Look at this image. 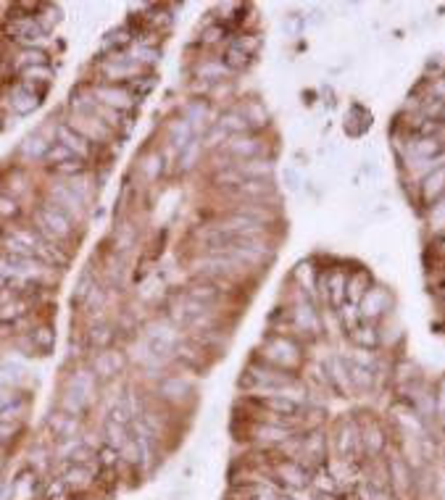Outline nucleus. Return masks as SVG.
<instances>
[{
  "label": "nucleus",
  "mask_w": 445,
  "mask_h": 500,
  "mask_svg": "<svg viewBox=\"0 0 445 500\" xmlns=\"http://www.w3.org/2000/svg\"><path fill=\"white\" fill-rule=\"evenodd\" d=\"M32 218H34V229H37L50 245H66L69 239L74 237V221L66 216V214H61L55 206H50L48 200L34 208Z\"/></svg>",
  "instance_id": "nucleus-1"
},
{
  "label": "nucleus",
  "mask_w": 445,
  "mask_h": 500,
  "mask_svg": "<svg viewBox=\"0 0 445 500\" xmlns=\"http://www.w3.org/2000/svg\"><path fill=\"white\" fill-rule=\"evenodd\" d=\"M248 382L250 387H259V390H266L269 392H277L282 390V387H290L295 384V377L293 374H287L285 369H277V366H269V363H250L248 369H245V377H242V384Z\"/></svg>",
  "instance_id": "nucleus-2"
},
{
  "label": "nucleus",
  "mask_w": 445,
  "mask_h": 500,
  "mask_svg": "<svg viewBox=\"0 0 445 500\" xmlns=\"http://www.w3.org/2000/svg\"><path fill=\"white\" fill-rule=\"evenodd\" d=\"M263 361L269 366L277 369H295L301 363V345L293 338H285V335H272V338L263 342Z\"/></svg>",
  "instance_id": "nucleus-3"
},
{
  "label": "nucleus",
  "mask_w": 445,
  "mask_h": 500,
  "mask_svg": "<svg viewBox=\"0 0 445 500\" xmlns=\"http://www.w3.org/2000/svg\"><path fill=\"white\" fill-rule=\"evenodd\" d=\"M8 34L22 48H40L45 43V37H48V32L34 19V13H29V16H11Z\"/></svg>",
  "instance_id": "nucleus-4"
},
{
  "label": "nucleus",
  "mask_w": 445,
  "mask_h": 500,
  "mask_svg": "<svg viewBox=\"0 0 445 500\" xmlns=\"http://www.w3.org/2000/svg\"><path fill=\"white\" fill-rule=\"evenodd\" d=\"M142 74V66L132 64L127 53L121 50V53H111V58H106L103 64H100V76H103V82L106 85H119L121 82H132L135 76Z\"/></svg>",
  "instance_id": "nucleus-5"
},
{
  "label": "nucleus",
  "mask_w": 445,
  "mask_h": 500,
  "mask_svg": "<svg viewBox=\"0 0 445 500\" xmlns=\"http://www.w3.org/2000/svg\"><path fill=\"white\" fill-rule=\"evenodd\" d=\"M48 197H50L48 203L58 208L61 214H66V216L71 218V221H82V218H85L87 203L79 195H76V193L69 185H53L50 190H48Z\"/></svg>",
  "instance_id": "nucleus-6"
},
{
  "label": "nucleus",
  "mask_w": 445,
  "mask_h": 500,
  "mask_svg": "<svg viewBox=\"0 0 445 500\" xmlns=\"http://www.w3.org/2000/svg\"><path fill=\"white\" fill-rule=\"evenodd\" d=\"M93 98L98 100L100 106L119 111V113H124V111H132V109H135V103H137V98H135V95H132V92L124 88V85L119 88V85H106V82H100V85H95V88H93Z\"/></svg>",
  "instance_id": "nucleus-7"
},
{
  "label": "nucleus",
  "mask_w": 445,
  "mask_h": 500,
  "mask_svg": "<svg viewBox=\"0 0 445 500\" xmlns=\"http://www.w3.org/2000/svg\"><path fill=\"white\" fill-rule=\"evenodd\" d=\"M69 127L74 132H79V134H82L85 140L93 142V145H95V142H106L111 137V130L95 113H71V116H69Z\"/></svg>",
  "instance_id": "nucleus-8"
},
{
  "label": "nucleus",
  "mask_w": 445,
  "mask_h": 500,
  "mask_svg": "<svg viewBox=\"0 0 445 500\" xmlns=\"http://www.w3.org/2000/svg\"><path fill=\"white\" fill-rule=\"evenodd\" d=\"M27 411H29V401L16 387H3L0 390V422L16 424V422H22Z\"/></svg>",
  "instance_id": "nucleus-9"
},
{
  "label": "nucleus",
  "mask_w": 445,
  "mask_h": 500,
  "mask_svg": "<svg viewBox=\"0 0 445 500\" xmlns=\"http://www.w3.org/2000/svg\"><path fill=\"white\" fill-rule=\"evenodd\" d=\"M55 142L69 148V151L74 153L76 158H82V161H87V158L93 155V142L85 140V137H82L79 132L71 130L69 124H55Z\"/></svg>",
  "instance_id": "nucleus-10"
},
{
  "label": "nucleus",
  "mask_w": 445,
  "mask_h": 500,
  "mask_svg": "<svg viewBox=\"0 0 445 500\" xmlns=\"http://www.w3.org/2000/svg\"><path fill=\"white\" fill-rule=\"evenodd\" d=\"M261 151H263V142L253 134H235L229 137L227 142V153L232 158H240V161H250V158H259Z\"/></svg>",
  "instance_id": "nucleus-11"
},
{
  "label": "nucleus",
  "mask_w": 445,
  "mask_h": 500,
  "mask_svg": "<svg viewBox=\"0 0 445 500\" xmlns=\"http://www.w3.org/2000/svg\"><path fill=\"white\" fill-rule=\"evenodd\" d=\"M388 308H390V293L385 287H371L359 303V311L364 319H380Z\"/></svg>",
  "instance_id": "nucleus-12"
},
{
  "label": "nucleus",
  "mask_w": 445,
  "mask_h": 500,
  "mask_svg": "<svg viewBox=\"0 0 445 500\" xmlns=\"http://www.w3.org/2000/svg\"><path fill=\"white\" fill-rule=\"evenodd\" d=\"M40 98L43 95H37L34 90H29L27 85H13L11 92H8V106L13 109V113H19V116H27V113H32L37 106H40Z\"/></svg>",
  "instance_id": "nucleus-13"
},
{
  "label": "nucleus",
  "mask_w": 445,
  "mask_h": 500,
  "mask_svg": "<svg viewBox=\"0 0 445 500\" xmlns=\"http://www.w3.org/2000/svg\"><path fill=\"white\" fill-rule=\"evenodd\" d=\"M422 200L424 203H437L445 197V166H434L430 174L422 179Z\"/></svg>",
  "instance_id": "nucleus-14"
},
{
  "label": "nucleus",
  "mask_w": 445,
  "mask_h": 500,
  "mask_svg": "<svg viewBox=\"0 0 445 500\" xmlns=\"http://www.w3.org/2000/svg\"><path fill=\"white\" fill-rule=\"evenodd\" d=\"M198 79H203L208 85H219V82H224V76H232L235 71L224 64V58H206V61H200L196 69Z\"/></svg>",
  "instance_id": "nucleus-15"
},
{
  "label": "nucleus",
  "mask_w": 445,
  "mask_h": 500,
  "mask_svg": "<svg viewBox=\"0 0 445 500\" xmlns=\"http://www.w3.org/2000/svg\"><path fill=\"white\" fill-rule=\"evenodd\" d=\"M182 119L193 127L196 137H200V132H206V119H208V103L203 98H196L182 106Z\"/></svg>",
  "instance_id": "nucleus-16"
},
{
  "label": "nucleus",
  "mask_w": 445,
  "mask_h": 500,
  "mask_svg": "<svg viewBox=\"0 0 445 500\" xmlns=\"http://www.w3.org/2000/svg\"><path fill=\"white\" fill-rule=\"evenodd\" d=\"M90 479H93V471L87 466H79V464H71V461H66L61 466V482L69 489H85L90 485Z\"/></svg>",
  "instance_id": "nucleus-17"
},
{
  "label": "nucleus",
  "mask_w": 445,
  "mask_h": 500,
  "mask_svg": "<svg viewBox=\"0 0 445 500\" xmlns=\"http://www.w3.org/2000/svg\"><path fill=\"white\" fill-rule=\"evenodd\" d=\"M371 290V277L367 272H353L348 274V284H345V298L348 303H361V298Z\"/></svg>",
  "instance_id": "nucleus-18"
},
{
  "label": "nucleus",
  "mask_w": 445,
  "mask_h": 500,
  "mask_svg": "<svg viewBox=\"0 0 445 500\" xmlns=\"http://www.w3.org/2000/svg\"><path fill=\"white\" fill-rule=\"evenodd\" d=\"M121 366V356L119 353H114V350H100L95 363H93V374H95V380H111Z\"/></svg>",
  "instance_id": "nucleus-19"
},
{
  "label": "nucleus",
  "mask_w": 445,
  "mask_h": 500,
  "mask_svg": "<svg viewBox=\"0 0 445 500\" xmlns=\"http://www.w3.org/2000/svg\"><path fill=\"white\" fill-rule=\"evenodd\" d=\"M277 474L282 477L287 489H301L306 485V479H308L306 468L301 466V464H295V461H282V464L277 466Z\"/></svg>",
  "instance_id": "nucleus-20"
},
{
  "label": "nucleus",
  "mask_w": 445,
  "mask_h": 500,
  "mask_svg": "<svg viewBox=\"0 0 445 500\" xmlns=\"http://www.w3.org/2000/svg\"><path fill=\"white\" fill-rule=\"evenodd\" d=\"M290 429H285V424H256L253 426V437L259 440V443H266V445H277V443H285V440H290Z\"/></svg>",
  "instance_id": "nucleus-21"
},
{
  "label": "nucleus",
  "mask_w": 445,
  "mask_h": 500,
  "mask_svg": "<svg viewBox=\"0 0 445 500\" xmlns=\"http://www.w3.org/2000/svg\"><path fill=\"white\" fill-rule=\"evenodd\" d=\"M193 140H196V132H193V127H190L182 116H179V119H174L172 124H169V142H172L179 153L185 151Z\"/></svg>",
  "instance_id": "nucleus-22"
},
{
  "label": "nucleus",
  "mask_w": 445,
  "mask_h": 500,
  "mask_svg": "<svg viewBox=\"0 0 445 500\" xmlns=\"http://www.w3.org/2000/svg\"><path fill=\"white\" fill-rule=\"evenodd\" d=\"M50 145H53V142H48L43 134H32V137H27V140L19 145V155L27 158V161H37V158H45V155H48Z\"/></svg>",
  "instance_id": "nucleus-23"
},
{
  "label": "nucleus",
  "mask_w": 445,
  "mask_h": 500,
  "mask_svg": "<svg viewBox=\"0 0 445 500\" xmlns=\"http://www.w3.org/2000/svg\"><path fill=\"white\" fill-rule=\"evenodd\" d=\"M238 166V172L242 174V179H266V176H272V161H266V158H250V161H242V163H235Z\"/></svg>",
  "instance_id": "nucleus-24"
},
{
  "label": "nucleus",
  "mask_w": 445,
  "mask_h": 500,
  "mask_svg": "<svg viewBox=\"0 0 445 500\" xmlns=\"http://www.w3.org/2000/svg\"><path fill=\"white\" fill-rule=\"evenodd\" d=\"M290 316H293V324L298 326V329H303V332H308V335H316V332H319V319H316V311L308 303L295 305Z\"/></svg>",
  "instance_id": "nucleus-25"
},
{
  "label": "nucleus",
  "mask_w": 445,
  "mask_h": 500,
  "mask_svg": "<svg viewBox=\"0 0 445 500\" xmlns=\"http://www.w3.org/2000/svg\"><path fill=\"white\" fill-rule=\"evenodd\" d=\"M124 53H127V58H130L132 64H137V66H153L161 58V53H158L156 48H151V45H145V43L130 45V48H124Z\"/></svg>",
  "instance_id": "nucleus-26"
},
{
  "label": "nucleus",
  "mask_w": 445,
  "mask_h": 500,
  "mask_svg": "<svg viewBox=\"0 0 445 500\" xmlns=\"http://www.w3.org/2000/svg\"><path fill=\"white\" fill-rule=\"evenodd\" d=\"M103 435H106V445L116 447V450H121V447H124L132 440L130 426L119 424V422H111V419L106 422V426H103Z\"/></svg>",
  "instance_id": "nucleus-27"
},
{
  "label": "nucleus",
  "mask_w": 445,
  "mask_h": 500,
  "mask_svg": "<svg viewBox=\"0 0 445 500\" xmlns=\"http://www.w3.org/2000/svg\"><path fill=\"white\" fill-rule=\"evenodd\" d=\"M50 426H53V432L58 440H64V437H76V429H79V416H71V413H55L53 419H50Z\"/></svg>",
  "instance_id": "nucleus-28"
},
{
  "label": "nucleus",
  "mask_w": 445,
  "mask_h": 500,
  "mask_svg": "<svg viewBox=\"0 0 445 500\" xmlns=\"http://www.w3.org/2000/svg\"><path fill=\"white\" fill-rule=\"evenodd\" d=\"M13 64H16L19 71L29 69V66H48V53H45L43 48H22L19 55L13 58Z\"/></svg>",
  "instance_id": "nucleus-29"
},
{
  "label": "nucleus",
  "mask_w": 445,
  "mask_h": 500,
  "mask_svg": "<svg viewBox=\"0 0 445 500\" xmlns=\"http://www.w3.org/2000/svg\"><path fill=\"white\" fill-rule=\"evenodd\" d=\"M158 392L169 401H182L187 392H190V384H187L182 377H166V380L158 384Z\"/></svg>",
  "instance_id": "nucleus-30"
},
{
  "label": "nucleus",
  "mask_w": 445,
  "mask_h": 500,
  "mask_svg": "<svg viewBox=\"0 0 445 500\" xmlns=\"http://www.w3.org/2000/svg\"><path fill=\"white\" fill-rule=\"evenodd\" d=\"M219 127L227 132V134H248L250 132V124L245 121V116L240 113V111H227L224 116H221V121H219Z\"/></svg>",
  "instance_id": "nucleus-31"
},
{
  "label": "nucleus",
  "mask_w": 445,
  "mask_h": 500,
  "mask_svg": "<svg viewBox=\"0 0 445 500\" xmlns=\"http://www.w3.org/2000/svg\"><path fill=\"white\" fill-rule=\"evenodd\" d=\"M29 340H32V348L34 350H43V353H50L55 345V332L50 324H40L37 329H32V335H29Z\"/></svg>",
  "instance_id": "nucleus-32"
},
{
  "label": "nucleus",
  "mask_w": 445,
  "mask_h": 500,
  "mask_svg": "<svg viewBox=\"0 0 445 500\" xmlns=\"http://www.w3.org/2000/svg\"><path fill=\"white\" fill-rule=\"evenodd\" d=\"M242 116H245V121L250 124V130L253 127H263V124H269V113H266V109L261 106L259 100H248L245 103V109L240 111Z\"/></svg>",
  "instance_id": "nucleus-33"
},
{
  "label": "nucleus",
  "mask_w": 445,
  "mask_h": 500,
  "mask_svg": "<svg viewBox=\"0 0 445 500\" xmlns=\"http://www.w3.org/2000/svg\"><path fill=\"white\" fill-rule=\"evenodd\" d=\"M329 380L335 382L340 390L350 387V369H348V363L343 359H332V363H329Z\"/></svg>",
  "instance_id": "nucleus-34"
},
{
  "label": "nucleus",
  "mask_w": 445,
  "mask_h": 500,
  "mask_svg": "<svg viewBox=\"0 0 445 500\" xmlns=\"http://www.w3.org/2000/svg\"><path fill=\"white\" fill-rule=\"evenodd\" d=\"M200 151H203V140L196 137L185 151L179 153V169H182V172H190V169L198 163V158H200Z\"/></svg>",
  "instance_id": "nucleus-35"
},
{
  "label": "nucleus",
  "mask_w": 445,
  "mask_h": 500,
  "mask_svg": "<svg viewBox=\"0 0 445 500\" xmlns=\"http://www.w3.org/2000/svg\"><path fill=\"white\" fill-rule=\"evenodd\" d=\"M350 335H353V342L364 350H371L377 342H380V335H377V329H374V326H356Z\"/></svg>",
  "instance_id": "nucleus-36"
},
{
  "label": "nucleus",
  "mask_w": 445,
  "mask_h": 500,
  "mask_svg": "<svg viewBox=\"0 0 445 500\" xmlns=\"http://www.w3.org/2000/svg\"><path fill=\"white\" fill-rule=\"evenodd\" d=\"M153 85H156V76H153V74H145V76H142V74H140V76H135L132 82H127L124 88L130 90L132 95H135V98L140 100V98H145V95L151 92Z\"/></svg>",
  "instance_id": "nucleus-37"
},
{
  "label": "nucleus",
  "mask_w": 445,
  "mask_h": 500,
  "mask_svg": "<svg viewBox=\"0 0 445 500\" xmlns=\"http://www.w3.org/2000/svg\"><path fill=\"white\" fill-rule=\"evenodd\" d=\"M76 155L69 148H64V145H58V142H53L50 145V151H48V155H45V161H48V166L50 169H55V166H61V163H69L74 161Z\"/></svg>",
  "instance_id": "nucleus-38"
},
{
  "label": "nucleus",
  "mask_w": 445,
  "mask_h": 500,
  "mask_svg": "<svg viewBox=\"0 0 445 500\" xmlns=\"http://www.w3.org/2000/svg\"><path fill=\"white\" fill-rule=\"evenodd\" d=\"M348 369H350V382H356L361 390L371 387V380H374L371 369H367V366H359V363H348Z\"/></svg>",
  "instance_id": "nucleus-39"
},
{
  "label": "nucleus",
  "mask_w": 445,
  "mask_h": 500,
  "mask_svg": "<svg viewBox=\"0 0 445 500\" xmlns=\"http://www.w3.org/2000/svg\"><path fill=\"white\" fill-rule=\"evenodd\" d=\"M114 340V332H111L109 326H95L93 332H90V345L98 350H106L109 348V342Z\"/></svg>",
  "instance_id": "nucleus-40"
},
{
  "label": "nucleus",
  "mask_w": 445,
  "mask_h": 500,
  "mask_svg": "<svg viewBox=\"0 0 445 500\" xmlns=\"http://www.w3.org/2000/svg\"><path fill=\"white\" fill-rule=\"evenodd\" d=\"M22 214V206L13 195H3L0 193V218H16Z\"/></svg>",
  "instance_id": "nucleus-41"
},
{
  "label": "nucleus",
  "mask_w": 445,
  "mask_h": 500,
  "mask_svg": "<svg viewBox=\"0 0 445 500\" xmlns=\"http://www.w3.org/2000/svg\"><path fill=\"white\" fill-rule=\"evenodd\" d=\"M359 319H364V316H361V311H359V305H356V303H345V305H343V324H345L350 332L359 326Z\"/></svg>",
  "instance_id": "nucleus-42"
},
{
  "label": "nucleus",
  "mask_w": 445,
  "mask_h": 500,
  "mask_svg": "<svg viewBox=\"0 0 445 500\" xmlns=\"http://www.w3.org/2000/svg\"><path fill=\"white\" fill-rule=\"evenodd\" d=\"M69 492H71V489L66 487L61 479H55V482H50L48 489H45V500H69Z\"/></svg>",
  "instance_id": "nucleus-43"
},
{
  "label": "nucleus",
  "mask_w": 445,
  "mask_h": 500,
  "mask_svg": "<svg viewBox=\"0 0 445 500\" xmlns=\"http://www.w3.org/2000/svg\"><path fill=\"white\" fill-rule=\"evenodd\" d=\"M327 282L335 287V290H332V300L340 303V300H343V290H345V284H348V277L345 274H332V277L327 274Z\"/></svg>",
  "instance_id": "nucleus-44"
},
{
  "label": "nucleus",
  "mask_w": 445,
  "mask_h": 500,
  "mask_svg": "<svg viewBox=\"0 0 445 500\" xmlns=\"http://www.w3.org/2000/svg\"><path fill=\"white\" fill-rule=\"evenodd\" d=\"M306 453L314 456L316 461H322V453H324V440H322V435H314L306 440Z\"/></svg>",
  "instance_id": "nucleus-45"
},
{
  "label": "nucleus",
  "mask_w": 445,
  "mask_h": 500,
  "mask_svg": "<svg viewBox=\"0 0 445 500\" xmlns=\"http://www.w3.org/2000/svg\"><path fill=\"white\" fill-rule=\"evenodd\" d=\"M19 435V424H8V422H0V445L11 443Z\"/></svg>",
  "instance_id": "nucleus-46"
},
{
  "label": "nucleus",
  "mask_w": 445,
  "mask_h": 500,
  "mask_svg": "<svg viewBox=\"0 0 445 500\" xmlns=\"http://www.w3.org/2000/svg\"><path fill=\"white\" fill-rule=\"evenodd\" d=\"M221 37H224V27H221V24H214V27H208L206 32H203V37H200V40L211 45V43H219Z\"/></svg>",
  "instance_id": "nucleus-47"
},
{
  "label": "nucleus",
  "mask_w": 445,
  "mask_h": 500,
  "mask_svg": "<svg viewBox=\"0 0 445 500\" xmlns=\"http://www.w3.org/2000/svg\"><path fill=\"white\" fill-rule=\"evenodd\" d=\"M145 172H148V176H156L158 172H161V155H148L145 158Z\"/></svg>",
  "instance_id": "nucleus-48"
},
{
  "label": "nucleus",
  "mask_w": 445,
  "mask_h": 500,
  "mask_svg": "<svg viewBox=\"0 0 445 500\" xmlns=\"http://www.w3.org/2000/svg\"><path fill=\"white\" fill-rule=\"evenodd\" d=\"M224 137H227V132L221 130V127H217V130L208 134V140H203V145H208V148H214V145H219V140L224 142Z\"/></svg>",
  "instance_id": "nucleus-49"
},
{
  "label": "nucleus",
  "mask_w": 445,
  "mask_h": 500,
  "mask_svg": "<svg viewBox=\"0 0 445 500\" xmlns=\"http://www.w3.org/2000/svg\"><path fill=\"white\" fill-rule=\"evenodd\" d=\"M316 487L319 489H332V474L319 471V474H316Z\"/></svg>",
  "instance_id": "nucleus-50"
},
{
  "label": "nucleus",
  "mask_w": 445,
  "mask_h": 500,
  "mask_svg": "<svg viewBox=\"0 0 445 500\" xmlns=\"http://www.w3.org/2000/svg\"><path fill=\"white\" fill-rule=\"evenodd\" d=\"M440 253H443V256H445V237L440 239Z\"/></svg>",
  "instance_id": "nucleus-51"
},
{
  "label": "nucleus",
  "mask_w": 445,
  "mask_h": 500,
  "mask_svg": "<svg viewBox=\"0 0 445 500\" xmlns=\"http://www.w3.org/2000/svg\"><path fill=\"white\" fill-rule=\"evenodd\" d=\"M277 500H287V498H277Z\"/></svg>",
  "instance_id": "nucleus-52"
}]
</instances>
